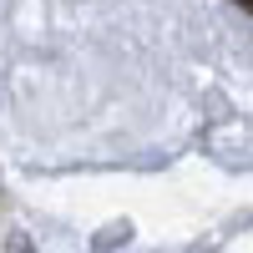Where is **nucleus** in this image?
<instances>
[{
  "mask_svg": "<svg viewBox=\"0 0 253 253\" xmlns=\"http://www.w3.org/2000/svg\"><path fill=\"white\" fill-rule=\"evenodd\" d=\"M238 5H243V10H253V0H238Z\"/></svg>",
  "mask_w": 253,
  "mask_h": 253,
  "instance_id": "f257e3e1",
  "label": "nucleus"
}]
</instances>
